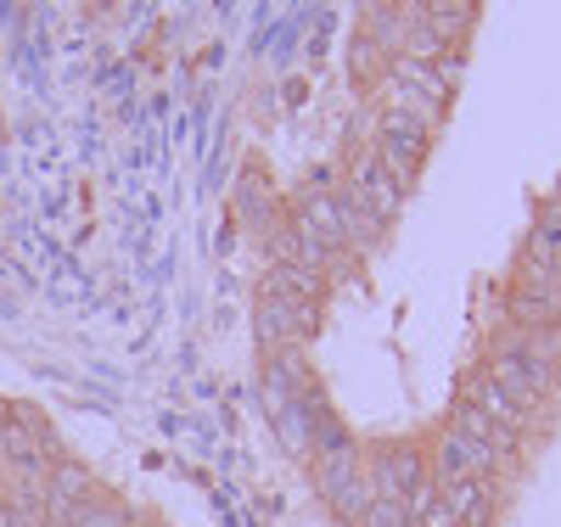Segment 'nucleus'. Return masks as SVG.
I'll use <instances>...</instances> for the list:
<instances>
[{
    "instance_id": "f257e3e1",
    "label": "nucleus",
    "mask_w": 561,
    "mask_h": 527,
    "mask_svg": "<svg viewBox=\"0 0 561 527\" xmlns=\"http://www.w3.org/2000/svg\"><path fill=\"white\" fill-rule=\"evenodd\" d=\"M309 466H314V489H320V500L332 505L337 516L359 522V516H365V505H370L359 449H354V444H348V449H325V455H314Z\"/></svg>"
},
{
    "instance_id": "f03ea898",
    "label": "nucleus",
    "mask_w": 561,
    "mask_h": 527,
    "mask_svg": "<svg viewBox=\"0 0 561 527\" xmlns=\"http://www.w3.org/2000/svg\"><path fill=\"white\" fill-rule=\"evenodd\" d=\"M489 381H494V388L511 399V404H517V410H534L550 388H556V365H545L539 354H528V348H500L494 359H489V370H483Z\"/></svg>"
},
{
    "instance_id": "7ed1b4c3",
    "label": "nucleus",
    "mask_w": 561,
    "mask_h": 527,
    "mask_svg": "<svg viewBox=\"0 0 561 527\" xmlns=\"http://www.w3.org/2000/svg\"><path fill=\"white\" fill-rule=\"evenodd\" d=\"M370 158H377L399 185H410L421 174V163H427V129L404 113H393V107H382V135H377V152Z\"/></svg>"
},
{
    "instance_id": "20e7f679",
    "label": "nucleus",
    "mask_w": 561,
    "mask_h": 527,
    "mask_svg": "<svg viewBox=\"0 0 561 527\" xmlns=\"http://www.w3.org/2000/svg\"><path fill=\"white\" fill-rule=\"evenodd\" d=\"M259 343L275 354V348H304L320 325V309L314 303H287V298H259Z\"/></svg>"
},
{
    "instance_id": "39448f33",
    "label": "nucleus",
    "mask_w": 561,
    "mask_h": 527,
    "mask_svg": "<svg viewBox=\"0 0 561 527\" xmlns=\"http://www.w3.org/2000/svg\"><path fill=\"white\" fill-rule=\"evenodd\" d=\"M309 393H314V376H309L304 348H275V354H264V410L304 404Z\"/></svg>"
},
{
    "instance_id": "423d86ee",
    "label": "nucleus",
    "mask_w": 561,
    "mask_h": 527,
    "mask_svg": "<svg viewBox=\"0 0 561 527\" xmlns=\"http://www.w3.org/2000/svg\"><path fill=\"white\" fill-rule=\"evenodd\" d=\"M421 477H427V466H421L415 449H382L365 466V489L370 500H410L421 489Z\"/></svg>"
},
{
    "instance_id": "0eeeda50",
    "label": "nucleus",
    "mask_w": 561,
    "mask_h": 527,
    "mask_svg": "<svg viewBox=\"0 0 561 527\" xmlns=\"http://www.w3.org/2000/svg\"><path fill=\"white\" fill-rule=\"evenodd\" d=\"M505 460L494 455V449H483V444H472V438H460L455 426L449 433H438V466H433V483H466V477H489V471H500Z\"/></svg>"
},
{
    "instance_id": "6e6552de",
    "label": "nucleus",
    "mask_w": 561,
    "mask_h": 527,
    "mask_svg": "<svg viewBox=\"0 0 561 527\" xmlns=\"http://www.w3.org/2000/svg\"><path fill=\"white\" fill-rule=\"evenodd\" d=\"M348 191H354V197H359L370 214H377L382 225H388V219L399 214V203H404V185H399V180H393V174H388L377 158H370V152H365V158H354Z\"/></svg>"
},
{
    "instance_id": "1a4fd4ad",
    "label": "nucleus",
    "mask_w": 561,
    "mask_h": 527,
    "mask_svg": "<svg viewBox=\"0 0 561 527\" xmlns=\"http://www.w3.org/2000/svg\"><path fill=\"white\" fill-rule=\"evenodd\" d=\"M505 309H511V320H523L534 331L561 325V280H517L505 293Z\"/></svg>"
},
{
    "instance_id": "9d476101",
    "label": "nucleus",
    "mask_w": 561,
    "mask_h": 527,
    "mask_svg": "<svg viewBox=\"0 0 561 527\" xmlns=\"http://www.w3.org/2000/svg\"><path fill=\"white\" fill-rule=\"evenodd\" d=\"M438 494L449 500V511H455V522H460V527H489V522H494V511H500V500H494V489H489V477H466V483H438Z\"/></svg>"
},
{
    "instance_id": "9b49d317",
    "label": "nucleus",
    "mask_w": 561,
    "mask_h": 527,
    "mask_svg": "<svg viewBox=\"0 0 561 527\" xmlns=\"http://www.w3.org/2000/svg\"><path fill=\"white\" fill-rule=\"evenodd\" d=\"M293 219L304 230H314L325 248H348V230H343V214H337V197H325V191H304V197L293 203Z\"/></svg>"
},
{
    "instance_id": "f8f14e48",
    "label": "nucleus",
    "mask_w": 561,
    "mask_h": 527,
    "mask_svg": "<svg viewBox=\"0 0 561 527\" xmlns=\"http://www.w3.org/2000/svg\"><path fill=\"white\" fill-rule=\"evenodd\" d=\"M466 404H478V410H483L494 426H505L511 438H523L528 426H534V421H528V410H517V404H511V399L494 388V381H489L483 370H478V376H466Z\"/></svg>"
},
{
    "instance_id": "ddd939ff",
    "label": "nucleus",
    "mask_w": 561,
    "mask_h": 527,
    "mask_svg": "<svg viewBox=\"0 0 561 527\" xmlns=\"http://www.w3.org/2000/svg\"><path fill=\"white\" fill-rule=\"evenodd\" d=\"M325 293V275L304 264H270L264 275V298H287V303H314Z\"/></svg>"
},
{
    "instance_id": "4468645a",
    "label": "nucleus",
    "mask_w": 561,
    "mask_h": 527,
    "mask_svg": "<svg viewBox=\"0 0 561 527\" xmlns=\"http://www.w3.org/2000/svg\"><path fill=\"white\" fill-rule=\"evenodd\" d=\"M270 426H275L280 449H287L293 460H309V455H314V426H309V410H304V404H280V410H270Z\"/></svg>"
},
{
    "instance_id": "2eb2a0df",
    "label": "nucleus",
    "mask_w": 561,
    "mask_h": 527,
    "mask_svg": "<svg viewBox=\"0 0 561 527\" xmlns=\"http://www.w3.org/2000/svg\"><path fill=\"white\" fill-rule=\"evenodd\" d=\"M410 7H370V23H365V39L370 45H382L388 57H399V45H404V34H410Z\"/></svg>"
},
{
    "instance_id": "dca6fc26",
    "label": "nucleus",
    "mask_w": 561,
    "mask_h": 527,
    "mask_svg": "<svg viewBox=\"0 0 561 527\" xmlns=\"http://www.w3.org/2000/svg\"><path fill=\"white\" fill-rule=\"evenodd\" d=\"M237 214H242L248 225H259V230H264V225H275V219H270V185H259V174H253V169H248V174H242V185H237Z\"/></svg>"
},
{
    "instance_id": "f3484780",
    "label": "nucleus",
    "mask_w": 561,
    "mask_h": 527,
    "mask_svg": "<svg viewBox=\"0 0 561 527\" xmlns=\"http://www.w3.org/2000/svg\"><path fill=\"white\" fill-rule=\"evenodd\" d=\"M348 57H354V62H348V68H354V79H359V84H377V79H382V73H388V62H393V57H388V51H382V45H370V39H365V34H359V39H354V51H348Z\"/></svg>"
},
{
    "instance_id": "a211bd4d",
    "label": "nucleus",
    "mask_w": 561,
    "mask_h": 527,
    "mask_svg": "<svg viewBox=\"0 0 561 527\" xmlns=\"http://www.w3.org/2000/svg\"><path fill=\"white\" fill-rule=\"evenodd\" d=\"M359 527H415L410 500H370L365 516H359Z\"/></svg>"
},
{
    "instance_id": "6ab92c4d",
    "label": "nucleus",
    "mask_w": 561,
    "mask_h": 527,
    "mask_svg": "<svg viewBox=\"0 0 561 527\" xmlns=\"http://www.w3.org/2000/svg\"><path fill=\"white\" fill-rule=\"evenodd\" d=\"M73 527H135V522H129V505H118V500H90Z\"/></svg>"
},
{
    "instance_id": "aec40b11",
    "label": "nucleus",
    "mask_w": 561,
    "mask_h": 527,
    "mask_svg": "<svg viewBox=\"0 0 561 527\" xmlns=\"http://www.w3.org/2000/svg\"><path fill=\"white\" fill-rule=\"evenodd\" d=\"M539 236H550V242L561 248V197L545 203V219H539Z\"/></svg>"
},
{
    "instance_id": "412c9836",
    "label": "nucleus",
    "mask_w": 561,
    "mask_h": 527,
    "mask_svg": "<svg viewBox=\"0 0 561 527\" xmlns=\"http://www.w3.org/2000/svg\"><path fill=\"white\" fill-rule=\"evenodd\" d=\"M147 527H152V522H147Z\"/></svg>"
}]
</instances>
